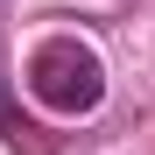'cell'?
I'll return each instance as SVG.
<instances>
[{
	"mask_svg": "<svg viewBox=\"0 0 155 155\" xmlns=\"http://www.w3.org/2000/svg\"><path fill=\"white\" fill-rule=\"evenodd\" d=\"M28 92H35V106H49L57 120H78V113H92L99 99H106V64H99L92 42L49 35L28 57Z\"/></svg>",
	"mask_w": 155,
	"mask_h": 155,
	"instance_id": "1",
	"label": "cell"
}]
</instances>
